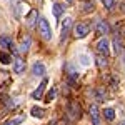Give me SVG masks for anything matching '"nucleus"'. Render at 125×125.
<instances>
[{
	"label": "nucleus",
	"mask_w": 125,
	"mask_h": 125,
	"mask_svg": "<svg viewBox=\"0 0 125 125\" xmlns=\"http://www.w3.org/2000/svg\"><path fill=\"white\" fill-rule=\"evenodd\" d=\"M39 32L42 33V37H43L45 40L52 39V30H50V25H48V22L45 19H40V22H39Z\"/></svg>",
	"instance_id": "f257e3e1"
},
{
	"label": "nucleus",
	"mask_w": 125,
	"mask_h": 125,
	"mask_svg": "<svg viewBox=\"0 0 125 125\" xmlns=\"http://www.w3.org/2000/svg\"><path fill=\"white\" fill-rule=\"evenodd\" d=\"M68 114H70L72 118H80L82 108H80V105H78L77 102H70V104H68Z\"/></svg>",
	"instance_id": "f03ea898"
},
{
	"label": "nucleus",
	"mask_w": 125,
	"mask_h": 125,
	"mask_svg": "<svg viewBox=\"0 0 125 125\" xmlns=\"http://www.w3.org/2000/svg\"><path fill=\"white\" fill-rule=\"evenodd\" d=\"M73 32H75V37L77 39H83V37H87V33H88V25L87 23H77Z\"/></svg>",
	"instance_id": "7ed1b4c3"
},
{
	"label": "nucleus",
	"mask_w": 125,
	"mask_h": 125,
	"mask_svg": "<svg viewBox=\"0 0 125 125\" xmlns=\"http://www.w3.org/2000/svg\"><path fill=\"white\" fill-rule=\"evenodd\" d=\"M97 52L100 53V55H108V42H107V39H100L98 42H97Z\"/></svg>",
	"instance_id": "20e7f679"
},
{
	"label": "nucleus",
	"mask_w": 125,
	"mask_h": 125,
	"mask_svg": "<svg viewBox=\"0 0 125 125\" xmlns=\"http://www.w3.org/2000/svg\"><path fill=\"white\" fill-rule=\"evenodd\" d=\"M47 83H48V80H47V78H43V80H42V83L39 85V88L32 92V98L40 100V98H42V94H43V90H45V87H47Z\"/></svg>",
	"instance_id": "39448f33"
},
{
	"label": "nucleus",
	"mask_w": 125,
	"mask_h": 125,
	"mask_svg": "<svg viewBox=\"0 0 125 125\" xmlns=\"http://www.w3.org/2000/svg\"><path fill=\"white\" fill-rule=\"evenodd\" d=\"M70 27H72V19H65L63 25H62V37H60V43H62L63 40L67 39L68 32H70Z\"/></svg>",
	"instance_id": "423d86ee"
},
{
	"label": "nucleus",
	"mask_w": 125,
	"mask_h": 125,
	"mask_svg": "<svg viewBox=\"0 0 125 125\" xmlns=\"http://www.w3.org/2000/svg\"><path fill=\"white\" fill-rule=\"evenodd\" d=\"M32 73H33L35 77H42V75L45 73V67H43V63L35 62V63H33V67H32Z\"/></svg>",
	"instance_id": "0eeeda50"
},
{
	"label": "nucleus",
	"mask_w": 125,
	"mask_h": 125,
	"mask_svg": "<svg viewBox=\"0 0 125 125\" xmlns=\"http://www.w3.org/2000/svg\"><path fill=\"white\" fill-rule=\"evenodd\" d=\"M13 70H15V73H23L25 72V62L22 60V58H15V65H13Z\"/></svg>",
	"instance_id": "6e6552de"
},
{
	"label": "nucleus",
	"mask_w": 125,
	"mask_h": 125,
	"mask_svg": "<svg viewBox=\"0 0 125 125\" xmlns=\"http://www.w3.org/2000/svg\"><path fill=\"white\" fill-rule=\"evenodd\" d=\"M97 33H98V35H105V33H108V25H107L105 20H100V22L97 23Z\"/></svg>",
	"instance_id": "1a4fd4ad"
},
{
	"label": "nucleus",
	"mask_w": 125,
	"mask_h": 125,
	"mask_svg": "<svg viewBox=\"0 0 125 125\" xmlns=\"http://www.w3.org/2000/svg\"><path fill=\"white\" fill-rule=\"evenodd\" d=\"M90 118H92V125H98V108H97V105L90 107Z\"/></svg>",
	"instance_id": "9d476101"
},
{
	"label": "nucleus",
	"mask_w": 125,
	"mask_h": 125,
	"mask_svg": "<svg viewBox=\"0 0 125 125\" xmlns=\"http://www.w3.org/2000/svg\"><path fill=\"white\" fill-rule=\"evenodd\" d=\"M52 9H53V15H55V17H60V15L63 13L65 7H63L62 3H53V7H52Z\"/></svg>",
	"instance_id": "9b49d317"
},
{
	"label": "nucleus",
	"mask_w": 125,
	"mask_h": 125,
	"mask_svg": "<svg viewBox=\"0 0 125 125\" xmlns=\"http://www.w3.org/2000/svg\"><path fill=\"white\" fill-rule=\"evenodd\" d=\"M23 118H25L23 115H19L17 118H12V120H9V122H5L3 125H20L22 122H23Z\"/></svg>",
	"instance_id": "f8f14e48"
},
{
	"label": "nucleus",
	"mask_w": 125,
	"mask_h": 125,
	"mask_svg": "<svg viewBox=\"0 0 125 125\" xmlns=\"http://www.w3.org/2000/svg\"><path fill=\"white\" fill-rule=\"evenodd\" d=\"M104 115H105L107 120H114L115 118V112H114V108H105L104 110Z\"/></svg>",
	"instance_id": "ddd939ff"
},
{
	"label": "nucleus",
	"mask_w": 125,
	"mask_h": 125,
	"mask_svg": "<svg viewBox=\"0 0 125 125\" xmlns=\"http://www.w3.org/2000/svg\"><path fill=\"white\" fill-rule=\"evenodd\" d=\"M32 115L42 118V117H43V108H40V107H32Z\"/></svg>",
	"instance_id": "4468645a"
},
{
	"label": "nucleus",
	"mask_w": 125,
	"mask_h": 125,
	"mask_svg": "<svg viewBox=\"0 0 125 125\" xmlns=\"http://www.w3.org/2000/svg\"><path fill=\"white\" fill-rule=\"evenodd\" d=\"M0 45H2V47H7V48H12L13 43H12V40L7 39V37H0Z\"/></svg>",
	"instance_id": "2eb2a0df"
},
{
	"label": "nucleus",
	"mask_w": 125,
	"mask_h": 125,
	"mask_svg": "<svg viewBox=\"0 0 125 125\" xmlns=\"http://www.w3.org/2000/svg\"><path fill=\"white\" fill-rule=\"evenodd\" d=\"M10 60H12V57H10L7 52H2V53H0V62H2V63L7 65V63H10Z\"/></svg>",
	"instance_id": "dca6fc26"
},
{
	"label": "nucleus",
	"mask_w": 125,
	"mask_h": 125,
	"mask_svg": "<svg viewBox=\"0 0 125 125\" xmlns=\"http://www.w3.org/2000/svg\"><path fill=\"white\" fill-rule=\"evenodd\" d=\"M114 45H115V53H120L122 52V40L118 39V37H115L114 39Z\"/></svg>",
	"instance_id": "f3484780"
},
{
	"label": "nucleus",
	"mask_w": 125,
	"mask_h": 125,
	"mask_svg": "<svg viewBox=\"0 0 125 125\" xmlns=\"http://www.w3.org/2000/svg\"><path fill=\"white\" fill-rule=\"evenodd\" d=\"M105 97H107V94L104 92V88H97V100L98 102H104Z\"/></svg>",
	"instance_id": "a211bd4d"
},
{
	"label": "nucleus",
	"mask_w": 125,
	"mask_h": 125,
	"mask_svg": "<svg viewBox=\"0 0 125 125\" xmlns=\"http://www.w3.org/2000/svg\"><path fill=\"white\" fill-rule=\"evenodd\" d=\"M83 10H85V12L94 10V2H92V0H85V2H83Z\"/></svg>",
	"instance_id": "6ab92c4d"
},
{
	"label": "nucleus",
	"mask_w": 125,
	"mask_h": 125,
	"mask_svg": "<svg viewBox=\"0 0 125 125\" xmlns=\"http://www.w3.org/2000/svg\"><path fill=\"white\" fill-rule=\"evenodd\" d=\"M29 45H30V37H27V39L23 40V43H22L20 50H22V52H27V50H29Z\"/></svg>",
	"instance_id": "aec40b11"
},
{
	"label": "nucleus",
	"mask_w": 125,
	"mask_h": 125,
	"mask_svg": "<svg viewBox=\"0 0 125 125\" xmlns=\"http://www.w3.org/2000/svg\"><path fill=\"white\" fill-rule=\"evenodd\" d=\"M35 17H37V12H35V10H32L30 17L27 19V20H29V25H33V23H35Z\"/></svg>",
	"instance_id": "412c9836"
},
{
	"label": "nucleus",
	"mask_w": 125,
	"mask_h": 125,
	"mask_svg": "<svg viewBox=\"0 0 125 125\" xmlns=\"http://www.w3.org/2000/svg\"><path fill=\"white\" fill-rule=\"evenodd\" d=\"M102 2H104V5H105L107 9H112L114 3H115V0H102Z\"/></svg>",
	"instance_id": "4be33fe9"
},
{
	"label": "nucleus",
	"mask_w": 125,
	"mask_h": 125,
	"mask_svg": "<svg viewBox=\"0 0 125 125\" xmlns=\"http://www.w3.org/2000/svg\"><path fill=\"white\" fill-rule=\"evenodd\" d=\"M53 95H55V92H53V90H50V94L47 95V98H45V102H52V98H53Z\"/></svg>",
	"instance_id": "5701e85b"
},
{
	"label": "nucleus",
	"mask_w": 125,
	"mask_h": 125,
	"mask_svg": "<svg viewBox=\"0 0 125 125\" xmlns=\"http://www.w3.org/2000/svg\"><path fill=\"white\" fill-rule=\"evenodd\" d=\"M122 125H125V120H124V124H122Z\"/></svg>",
	"instance_id": "b1692460"
},
{
	"label": "nucleus",
	"mask_w": 125,
	"mask_h": 125,
	"mask_svg": "<svg viewBox=\"0 0 125 125\" xmlns=\"http://www.w3.org/2000/svg\"><path fill=\"white\" fill-rule=\"evenodd\" d=\"M68 2H73V0H68Z\"/></svg>",
	"instance_id": "393cba45"
}]
</instances>
